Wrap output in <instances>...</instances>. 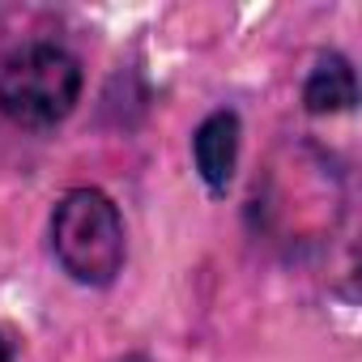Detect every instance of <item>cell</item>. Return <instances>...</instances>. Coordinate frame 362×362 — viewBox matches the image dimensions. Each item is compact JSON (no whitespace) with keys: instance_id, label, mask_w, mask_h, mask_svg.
<instances>
[{"instance_id":"cell-5","label":"cell","mask_w":362,"mask_h":362,"mask_svg":"<svg viewBox=\"0 0 362 362\" xmlns=\"http://www.w3.org/2000/svg\"><path fill=\"white\" fill-rule=\"evenodd\" d=\"M0 362H13V341L0 332Z\"/></svg>"},{"instance_id":"cell-1","label":"cell","mask_w":362,"mask_h":362,"mask_svg":"<svg viewBox=\"0 0 362 362\" xmlns=\"http://www.w3.org/2000/svg\"><path fill=\"white\" fill-rule=\"evenodd\" d=\"M81 64L69 47L35 39L0 56V115L18 128H56L81 98Z\"/></svg>"},{"instance_id":"cell-2","label":"cell","mask_w":362,"mask_h":362,"mask_svg":"<svg viewBox=\"0 0 362 362\" xmlns=\"http://www.w3.org/2000/svg\"><path fill=\"white\" fill-rule=\"evenodd\" d=\"M56 264L90 290H103L124 269V218L98 188H69L47 222Z\"/></svg>"},{"instance_id":"cell-4","label":"cell","mask_w":362,"mask_h":362,"mask_svg":"<svg viewBox=\"0 0 362 362\" xmlns=\"http://www.w3.org/2000/svg\"><path fill=\"white\" fill-rule=\"evenodd\" d=\"M354 103H358L354 64L341 52H324L303 81V107L311 115H341V111H354Z\"/></svg>"},{"instance_id":"cell-3","label":"cell","mask_w":362,"mask_h":362,"mask_svg":"<svg viewBox=\"0 0 362 362\" xmlns=\"http://www.w3.org/2000/svg\"><path fill=\"white\" fill-rule=\"evenodd\" d=\"M239 141H243V124H239V111H230V107L209 111V115L197 124V132H192V162H197L201 184H205L214 197H226L230 179H235Z\"/></svg>"}]
</instances>
